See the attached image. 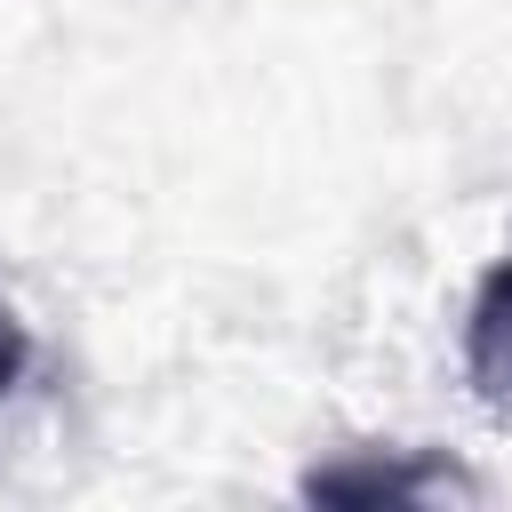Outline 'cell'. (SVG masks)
I'll list each match as a JSON object with an SVG mask.
<instances>
[{
	"label": "cell",
	"mask_w": 512,
	"mask_h": 512,
	"mask_svg": "<svg viewBox=\"0 0 512 512\" xmlns=\"http://www.w3.org/2000/svg\"><path fill=\"white\" fill-rule=\"evenodd\" d=\"M464 368H472V392L512 408V264H496L472 296V320H464Z\"/></svg>",
	"instance_id": "6da1fadb"
},
{
	"label": "cell",
	"mask_w": 512,
	"mask_h": 512,
	"mask_svg": "<svg viewBox=\"0 0 512 512\" xmlns=\"http://www.w3.org/2000/svg\"><path fill=\"white\" fill-rule=\"evenodd\" d=\"M464 488L448 464H416V456H368V464H328L304 480V496H328V504H376V496H448Z\"/></svg>",
	"instance_id": "7a4b0ae2"
},
{
	"label": "cell",
	"mask_w": 512,
	"mask_h": 512,
	"mask_svg": "<svg viewBox=\"0 0 512 512\" xmlns=\"http://www.w3.org/2000/svg\"><path fill=\"white\" fill-rule=\"evenodd\" d=\"M24 360H32V336H24V320H16V304L0 296V400H8V384L24 376Z\"/></svg>",
	"instance_id": "3957f363"
}]
</instances>
